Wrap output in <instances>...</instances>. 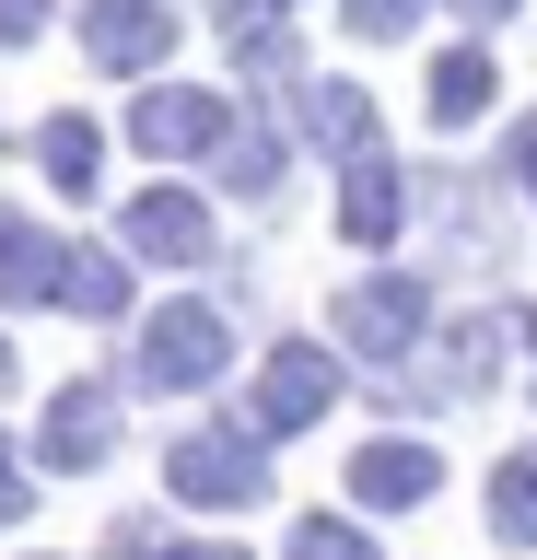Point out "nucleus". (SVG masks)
Returning a JSON list of instances; mask_svg holds the SVG:
<instances>
[{
	"label": "nucleus",
	"mask_w": 537,
	"mask_h": 560,
	"mask_svg": "<svg viewBox=\"0 0 537 560\" xmlns=\"http://www.w3.org/2000/svg\"><path fill=\"white\" fill-rule=\"evenodd\" d=\"M234 374V315L211 304V292H176V304L141 315V350H129V385H152V397H199V385Z\"/></svg>",
	"instance_id": "nucleus-1"
},
{
	"label": "nucleus",
	"mask_w": 537,
	"mask_h": 560,
	"mask_svg": "<svg viewBox=\"0 0 537 560\" xmlns=\"http://www.w3.org/2000/svg\"><path fill=\"white\" fill-rule=\"evenodd\" d=\"M164 490H176L187 514H257L269 502V444H257L246 420H211V432H187L164 455Z\"/></svg>",
	"instance_id": "nucleus-2"
},
{
	"label": "nucleus",
	"mask_w": 537,
	"mask_h": 560,
	"mask_svg": "<svg viewBox=\"0 0 537 560\" xmlns=\"http://www.w3.org/2000/svg\"><path fill=\"white\" fill-rule=\"evenodd\" d=\"M339 339H281L269 362H257V385H246V432L257 444H292V432H316L327 409H339Z\"/></svg>",
	"instance_id": "nucleus-3"
},
{
	"label": "nucleus",
	"mask_w": 537,
	"mask_h": 560,
	"mask_svg": "<svg viewBox=\"0 0 537 560\" xmlns=\"http://www.w3.org/2000/svg\"><path fill=\"white\" fill-rule=\"evenodd\" d=\"M421 327H432V292H421L409 269H374V280H351V292L327 304V339L362 350V362H409Z\"/></svg>",
	"instance_id": "nucleus-4"
},
{
	"label": "nucleus",
	"mask_w": 537,
	"mask_h": 560,
	"mask_svg": "<svg viewBox=\"0 0 537 560\" xmlns=\"http://www.w3.org/2000/svg\"><path fill=\"white\" fill-rule=\"evenodd\" d=\"M36 467H47V479H94V467H117V385H106V374H71V385H47Z\"/></svg>",
	"instance_id": "nucleus-5"
},
{
	"label": "nucleus",
	"mask_w": 537,
	"mask_h": 560,
	"mask_svg": "<svg viewBox=\"0 0 537 560\" xmlns=\"http://www.w3.org/2000/svg\"><path fill=\"white\" fill-rule=\"evenodd\" d=\"M234 140V94H199V82H152L129 94V152L176 164V152H222Z\"/></svg>",
	"instance_id": "nucleus-6"
},
{
	"label": "nucleus",
	"mask_w": 537,
	"mask_h": 560,
	"mask_svg": "<svg viewBox=\"0 0 537 560\" xmlns=\"http://www.w3.org/2000/svg\"><path fill=\"white\" fill-rule=\"evenodd\" d=\"M117 245L152 257V269H199V257H211V199H199V187H129Z\"/></svg>",
	"instance_id": "nucleus-7"
},
{
	"label": "nucleus",
	"mask_w": 537,
	"mask_h": 560,
	"mask_svg": "<svg viewBox=\"0 0 537 560\" xmlns=\"http://www.w3.org/2000/svg\"><path fill=\"white\" fill-rule=\"evenodd\" d=\"M432 490H444V455L409 444V432H374V444L351 455V502L362 514H421Z\"/></svg>",
	"instance_id": "nucleus-8"
},
{
	"label": "nucleus",
	"mask_w": 537,
	"mask_h": 560,
	"mask_svg": "<svg viewBox=\"0 0 537 560\" xmlns=\"http://www.w3.org/2000/svg\"><path fill=\"white\" fill-rule=\"evenodd\" d=\"M82 47H94V70H164L176 59V12L164 0H94L82 12Z\"/></svg>",
	"instance_id": "nucleus-9"
},
{
	"label": "nucleus",
	"mask_w": 537,
	"mask_h": 560,
	"mask_svg": "<svg viewBox=\"0 0 537 560\" xmlns=\"http://www.w3.org/2000/svg\"><path fill=\"white\" fill-rule=\"evenodd\" d=\"M327 222H339V245H362V257H374V245H397V222H409V175H397L386 152L339 164V210H327Z\"/></svg>",
	"instance_id": "nucleus-10"
},
{
	"label": "nucleus",
	"mask_w": 537,
	"mask_h": 560,
	"mask_svg": "<svg viewBox=\"0 0 537 560\" xmlns=\"http://www.w3.org/2000/svg\"><path fill=\"white\" fill-rule=\"evenodd\" d=\"M59 280H71V245H47L36 210H0V315L59 304Z\"/></svg>",
	"instance_id": "nucleus-11"
},
{
	"label": "nucleus",
	"mask_w": 537,
	"mask_h": 560,
	"mask_svg": "<svg viewBox=\"0 0 537 560\" xmlns=\"http://www.w3.org/2000/svg\"><path fill=\"white\" fill-rule=\"evenodd\" d=\"M292 129L316 152H339V164H362L374 152V94L362 82H292Z\"/></svg>",
	"instance_id": "nucleus-12"
},
{
	"label": "nucleus",
	"mask_w": 537,
	"mask_h": 560,
	"mask_svg": "<svg viewBox=\"0 0 537 560\" xmlns=\"http://www.w3.org/2000/svg\"><path fill=\"white\" fill-rule=\"evenodd\" d=\"M491 94H502L491 47H444V59H432V129H479V117H491Z\"/></svg>",
	"instance_id": "nucleus-13"
},
{
	"label": "nucleus",
	"mask_w": 537,
	"mask_h": 560,
	"mask_svg": "<svg viewBox=\"0 0 537 560\" xmlns=\"http://www.w3.org/2000/svg\"><path fill=\"white\" fill-rule=\"evenodd\" d=\"M36 164H47V199H94V187H106V140H94V117H47Z\"/></svg>",
	"instance_id": "nucleus-14"
},
{
	"label": "nucleus",
	"mask_w": 537,
	"mask_h": 560,
	"mask_svg": "<svg viewBox=\"0 0 537 560\" xmlns=\"http://www.w3.org/2000/svg\"><path fill=\"white\" fill-rule=\"evenodd\" d=\"M59 304L71 315H129V245H71V280H59Z\"/></svg>",
	"instance_id": "nucleus-15"
},
{
	"label": "nucleus",
	"mask_w": 537,
	"mask_h": 560,
	"mask_svg": "<svg viewBox=\"0 0 537 560\" xmlns=\"http://www.w3.org/2000/svg\"><path fill=\"white\" fill-rule=\"evenodd\" d=\"M491 537L502 549H537V444H514L491 467Z\"/></svg>",
	"instance_id": "nucleus-16"
},
{
	"label": "nucleus",
	"mask_w": 537,
	"mask_h": 560,
	"mask_svg": "<svg viewBox=\"0 0 537 560\" xmlns=\"http://www.w3.org/2000/svg\"><path fill=\"white\" fill-rule=\"evenodd\" d=\"M281 129H257V117H234V140H222V187H246V199H269L281 187Z\"/></svg>",
	"instance_id": "nucleus-17"
},
{
	"label": "nucleus",
	"mask_w": 537,
	"mask_h": 560,
	"mask_svg": "<svg viewBox=\"0 0 537 560\" xmlns=\"http://www.w3.org/2000/svg\"><path fill=\"white\" fill-rule=\"evenodd\" d=\"M281 560H386V549H374V537H362L351 514H292Z\"/></svg>",
	"instance_id": "nucleus-18"
},
{
	"label": "nucleus",
	"mask_w": 537,
	"mask_h": 560,
	"mask_svg": "<svg viewBox=\"0 0 537 560\" xmlns=\"http://www.w3.org/2000/svg\"><path fill=\"white\" fill-rule=\"evenodd\" d=\"M339 24L362 47H397V35H421V0H339Z\"/></svg>",
	"instance_id": "nucleus-19"
},
{
	"label": "nucleus",
	"mask_w": 537,
	"mask_h": 560,
	"mask_svg": "<svg viewBox=\"0 0 537 560\" xmlns=\"http://www.w3.org/2000/svg\"><path fill=\"white\" fill-rule=\"evenodd\" d=\"M502 175H514V187H537V117H514V129H502Z\"/></svg>",
	"instance_id": "nucleus-20"
},
{
	"label": "nucleus",
	"mask_w": 537,
	"mask_h": 560,
	"mask_svg": "<svg viewBox=\"0 0 537 560\" xmlns=\"http://www.w3.org/2000/svg\"><path fill=\"white\" fill-rule=\"evenodd\" d=\"M47 35V0H0V47H36Z\"/></svg>",
	"instance_id": "nucleus-21"
},
{
	"label": "nucleus",
	"mask_w": 537,
	"mask_h": 560,
	"mask_svg": "<svg viewBox=\"0 0 537 560\" xmlns=\"http://www.w3.org/2000/svg\"><path fill=\"white\" fill-rule=\"evenodd\" d=\"M36 514V467H0V525H24Z\"/></svg>",
	"instance_id": "nucleus-22"
},
{
	"label": "nucleus",
	"mask_w": 537,
	"mask_h": 560,
	"mask_svg": "<svg viewBox=\"0 0 537 560\" xmlns=\"http://www.w3.org/2000/svg\"><path fill=\"white\" fill-rule=\"evenodd\" d=\"M152 560H246L234 537H187V549H152Z\"/></svg>",
	"instance_id": "nucleus-23"
},
{
	"label": "nucleus",
	"mask_w": 537,
	"mask_h": 560,
	"mask_svg": "<svg viewBox=\"0 0 537 560\" xmlns=\"http://www.w3.org/2000/svg\"><path fill=\"white\" fill-rule=\"evenodd\" d=\"M456 12L467 24H514V0H456Z\"/></svg>",
	"instance_id": "nucleus-24"
},
{
	"label": "nucleus",
	"mask_w": 537,
	"mask_h": 560,
	"mask_svg": "<svg viewBox=\"0 0 537 560\" xmlns=\"http://www.w3.org/2000/svg\"><path fill=\"white\" fill-rule=\"evenodd\" d=\"M12 385H24V362H12V339H0V397H12Z\"/></svg>",
	"instance_id": "nucleus-25"
},
{
	"label": "nucleus",
	"mask_w": 537,
	"mask_h": 560,
	"mask_svg": "<svg viewBox=\"0 0 537 560\" xmlns=\"http://www.w3.org/2000/svg\"><path fill=\"white\" fill-rule=\"evenodd\" d=\"M0 467H12V444H0Z\"/></svg>",
	"instance_id": "nucleus-26"
}]
</instances>
